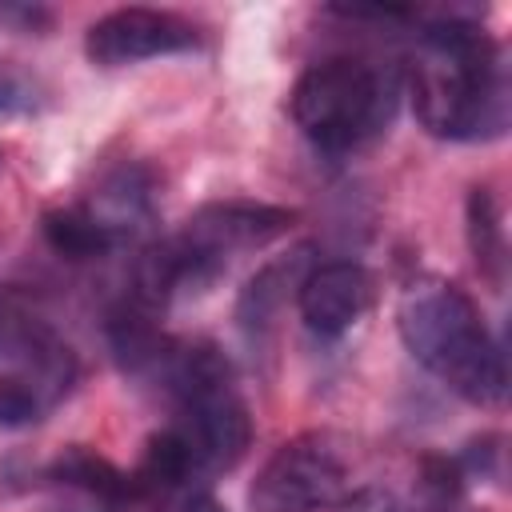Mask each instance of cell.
Returning <instances> with one entry per match:
<instances>
[{
    "mask_svg": "<svg viewBox=\"0 0 512 512\" xmlns=\"http://www.w3.org/2000/svg\"><path fill=\"white\" fill-rule=\"evenodd\" d=\"M396 328L408 356L468 404H500L508 392L504 348L476 300L452 280H416L400 296Z\"/></svg>",
    "mask_w": 512,
    "mask_h": 512,
    "instance_id": "2",
    "label": "cell"
},
{
    "mask_svg": "<svg viewBox=\"0 0 512 512\" xmlns=\"http://www.w3.org/2000/svg\"><path fill=\"white\" fill-rule=\"evenodd\" d=\"M372 304V276L356 260H324L308 268L296 284V308L308 332L336 340Z\"/></svg>",
    "mask_w": 512,
    "mask_h": 512,
    "instance_id": "9",
    "label": "cell"
},
{
    "mask_svg": "<svg viewBox=\"0 0 512 512\" xmlns=\"http://www.w3.org/2000/svg\"><path fill=\"white\" fill-rule=\"evenodd\" d=\"M104 336H108V348L116 356V364L136 376V380H156L164 376L172 352H176V340L156 324V312L136 304V300H120L108 320H104Z\"/></svg>",
    "mask_w": 512,
    "mask_h": 512,
    "instance_id": "10",
    "label": "cell"
},
{
    "mask_svg": "<svg viewBox=\"0 0 512 512\" xmlns=\"http://www.w3.org/2000/svg\"><path fill=\"white\" fill-rule=\"evenodd\" d=\"M408 92L424 132L440 140H496L508 128V72L496 36L476 20L420 24Z\"/></svg>",
    "mask_w": 512,
    "mask_h": 512,
    "instance_id": "1",
    "label": "cell"
},
{
    "mask_svg": "<svg viewBox=\"0 0 512 512\" xmlns=\"http://www.w3.org/2000/svg\"><path fill=\"white\" fill-rule=\"evenodd\" d=\"M292 220H296L292 208L260 204V200H212V204L196 208L172 236L180 260L188 268V292L208 288L232 256L264 248L276 236H284L292 228Z\"/></svg>",
    "mask_w": 512,
    "mask_h": 512,
    "instance_id": "6",
    "label": "cell"
},
{
    "mask_svg": "<svg viewBox=\"0 0 512 512\" xmlns=\"http://www.w3.org/2000/svg\"><path fill=\"white\" fill-rule=\"evenodd\" d=\"M44 416H48V408L32 392H24L20 384L0 376V428H28Z\"/></svg>",
    "mask_w": 512,
    "mask_h": 512,
    "instance_id": "15",
    "label": "cell"
},
{
    "mask_svg": "<svg viewBox=\"0 0 512 512\" xmlns=\"http://www.w3.org/2000/svg\"><path fill=\"white\" fill-rule=\"evenodd\" d=\"M200 48V28L168 8H112L84 32V52L96 68H128L156 56H180Z\"/></svg>",
    "mask_w": 512,
    "mask_h": 512,
    "instance_id": "7",
    "label": "cell"
},
{
    "mask_svg": "<svg viewBox=\"0 0 512 512\" xmlns=\"http://www.w3.org/2000/svg\"><path fill=\"white\" fill-rule=\"evenodd\" d=\"M0 316H4V300H0Z\"/></svg>",
    "mask_w": 512,
    "mask_h": 512,
    "instance_id": "19",
    "label": "cell"
},
{
    "mask_svg": "<svg viewBox=\"0 0 512 512\" xmlns=\"http://www.w3.org/2000/svg\"><path fill=\"white\" fill-rule=\"evenodd\" d=\"M48 480L56 484H68V488H80L104 504H128V500H140L136 484H132V472L116 468L108 456H100L96 448L88 444H68L52 464H48Z\"/></svg>",
    "mask_w": 512,
    "mask_h": 512,
    "instance_id": "11",
    "label": "cell"
},
{
    "mask_svg": "<svg viewBox=\"0 0 512 512\" xmlns=\"http://www.w3.org/2000/svg\"><path fill=\"white\" fill-rule=\"evenodd\" d=\"M160 388L176 404L172 428L192 448L200 472L204 476L232 472L252 444V412L248 400L240 396L232 360L208 340L196 344L176 340Z\"/></svg>",
    "mask_w": 512,
    "mask_h": 512,
    "instance_id": "4",
    "label": "cell"
},
{
    "mask_svg": "<svg viewBox=\"0 0 512 512\" xmlns=\"http://www.w3.org/2000/svg\"><path fill=\"white\" fill-rule=\"evenodd\" d=\"M348 492V456L332 432L284 440L248 484V512H328Z\"/></svg>",
    "mask_w": 512,
    "mask_h": 512,
    "instance_id": "5",
    "label": "cell"
},
{
    "mask_svg": "<svg viewBox=\"0 0 512 512\" xmlns=\"http://www.w3.org/2000/svg\"><path fill=\"white\" fill-rule=\"evenodd\" d=\"M0 376L32 392L48 412L76 388L80 360L68 340H60L48 324L8 312L0 316Z\"/></svg>",
    "mask_w": 512,
    "mask_h": 512,
    "instance_id": "8",
    "label": "cell"
},
{
    "mask_svg": "<svg viewBox=\"0 0 512 512\" xmlns=\"http://www.w3.org/2000/svg\"><path fill=\"white\" fill-rule=\"evenodd\" d=\"M304 248L300 252H292V260H272V264H264L252 280H248V288L240 292V304H236V320H240V328L256 340V336H264V328L272 324V316L280 312V304H284V296H288V284H300V268H304Z\"/></svg>",
    "mask_w": 512,
    "mask_h": 512,
    "instance_id": "13",
    "label": "cell"
},
{
    "mask_svg": "<svg viewBox=\"0 0 512 512\" xmlns=\"http://www.w3.org/2000/svg\"><path fill=\"white\" fill-rule=\"evenodd\" d=\"M328 512H412V504L404 496H396L392 488H380V484H364V488H352L344 492Z\"/></svg>",
    "mask_w": 512,
    "mask_h": 512,
    "instance_id": "16",
    "label": "cell"
},
{
    "mask_svg": "<svg viewBox=\"0 0 512 512\" xmlns=\"http://www.w3.org/2000/svg\"><path fill=\"white\" fill-rule=\"evenodd\" d=\"M40 236L64 260H100L120 244L84 204L80 208H48L40 216Z\"/></svg>",
    "mask_w": 512,
    "mask_h": 512,
    "instance_id": "12",
    "label": "cell"
},
{
    "mask_svg": "<svg viewBox=\"0 0 512 512\" xmlns=\"http://www.w3.org/2000/svg\"><path fill=\"white\" fill-rule=\"evenodd\" d=\"M160 512H224L208 488H184L176 496H164L160 500Z\"/></svg>",
    "mask_w": 512,
    "mask_h": 512,
    "instance_id": "17",
    "label": "cell"
},
{
    "mask_svg": "<svg viewBox=\"0 0 512 512\" xmlns=\"http://www.w3.org/2000/svg\"><path fill=\"white\" fill-rule=\"evenodd\" d=\"M468 248H472V260L476 268L500 284V272H504V224H500V208H496V196L476 184L468 192Z\"/></svg>",
    "mask_w": 512,
    "mask_h": 512,
    "instance_id": "14",
    "label": "cell"
},
{
    "mask_svg": "<svg viewBox=\"0 0 512 512\" xmlns=\"http://www.w3.org/2000/svg\"><path fill=\"white\" fill-rule=\"evenodd\" d=\"M28 104H32L28 88L20 80H12V76H0V112H20Z\"/></svg>",
    "mask_w": 512,
    "mask_h": 512,
    "instance_id": "18",
    "label": "cell"
},
{
    "mask_svg": "<svg viewBox=\"0 0 512 512\" xmlns=\"http://www.w3.org/2000/svg\"><path fill=\"white\" fill-rule=\"evenodd\" d=\"M400 72L364 56H328L312 64L288 96V112L316 152L344 156L376 140L396 112Z\"/></svg>",
    "mask_w": 512,
    "mask_h": 512,
    "instance_id": "3",
    "label": "cell"
}]
</instances>
